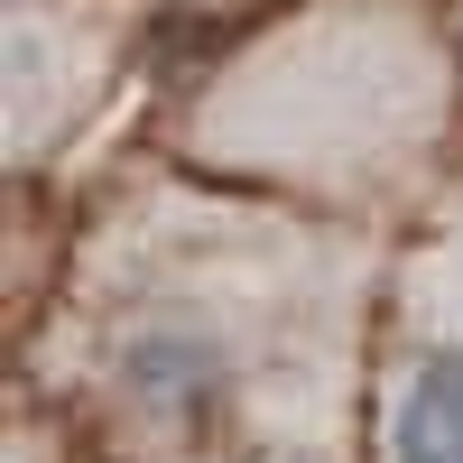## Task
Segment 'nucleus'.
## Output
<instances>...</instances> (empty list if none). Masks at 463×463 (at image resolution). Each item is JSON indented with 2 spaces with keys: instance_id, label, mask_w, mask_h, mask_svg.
I'll return each instance as SVG.
<instances>
[{
  "instance_id": "1",
  "label": "nucleus",
  "mask_w": 463,
  "mask_h": 463,
  "mask_svg": "<svg viewBox=\"0 0 463 463\" xmlns=\"http://www.w3.org/2000/svg\"><path fill=\"white\" fill-rule=\"evenodd\" d=\"M390 463H463V353L417 362L390 399Z\"/></svg>"
}]
</instances>
